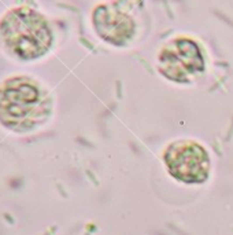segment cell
Returning a JSON list of instances; mask_svg holds the SVG:
<instances>
[{"mask_svg":"<svg viewBox=\"0 0 233 235\" xmlns=\"http://www.w3.org/2000/svg\"><path fill=\"white\" fill-rule=\"evenodd\" d=\"M0 39L6 48L21 59L44 55L52 44V33L43 15L30 8H15L0 22Z\"/></svg>","mask_w":233,"mask_h":235,"instance_id":"cell-1","label":"cell"},{"mask_svg":"<svg viewBox=\"0 0 233 235\" xmlns=\"http://www.w3.org/2000/svg\"><path fill=\"white\" fill-rule=\"evenodd\" d=\"M45 112L40 90L32 81L13 78L0 88V121L7 127L30 128Z\"/></svg>","mask_w":233,"mask_h":235,"instance_id":"cell-2","label":"cell"},{"mask_svg":"<svg viewBox=\"0 0 233 235\" xmlns=\"http://www.w3.org/2000/svg\"><path fill=\"white\" fill-rule=\"evenodd\" d=\"M163 159L169 173L184 183H203L210 175V155L193 140L170 143L163 153Z\"/></svg>","mask_w":233,"mask_h":235,"instance_id":"cell-3","label":"cell"},{"mask_svg":"<svg viewBox=\"0 0 233 235\" xmlns=\"http://www.w3.org/2000/svg\"><path fill=\"white\" fill-rule=\"evenodd\" d=\"M203 69L202 51L191 39L178 37L170 40L158 55V70L171 81L187 83L202 73Z\"/></svg>","mask_w":233,"mask_h":235,"instance_id":"cell-4","label":"cell"},{"mask_svg":"<svg viewBox=\"0 0 233 235\" xmlns=\"http://www.w3.org/2000/svg\"><path fill=\"white\" fill-rule=\"evenodd\" d=\"M95 30L103 40L124 45L135 35V22L116 4L99 6L92 15Z\"/></svg>","mask_w":233,"mask_h":235,"instance_id":"cell-5","label":"cell"}]
</instances>
